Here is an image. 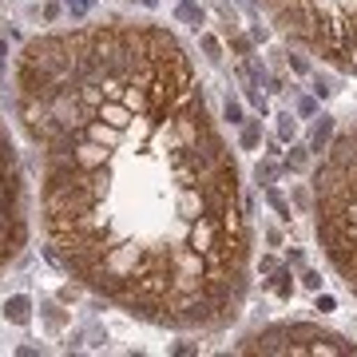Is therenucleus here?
I'll return each mask as SVG.
<instances>
[{
    "label": "nucleus",
    "mask_w": 357,
    "mask_h": 357,
    "mask_svg": "<svg viewBox=\"0 0 357 357\" xmlns=\"http://www.w3.org/2000/svg\"><path fill=\"white\" fill-rule=\"evenodd\" d=\"M13 107L36 155L44 246L68 278L171 330L238 314V167L171 28L107 16L40 32L16 56Z\"/></svg>",
    "instance_id": "f257e3e1"
},
{
    "label": "nucleus",
    "mask_w": 357,
    "mask_h": 357,
    "mask_svg": "<svg viewBox=\"0 0 357 357\" xmlns=\"http://www.w3.org/2000/svg\"><path fill=\"white\" fill-rule=\"evenodd\" d=\"M32 234V195L8 123L0 119V270L24 255Z\"/></svg>",
    "instance_id": "f03ea898"
},
{
    "label": "nucleus",
    "mask_w": 357,
    "mask_h": 357,
    "mask_svg": "<svg viewBox=\"0 0 357 357\" xmlns=\"http://www.w3.org/2000/svg\"><path fill=\"white\" fill-rule=\"evenodd\" d=\"M246 349H262V354H286V349H298V354H354V345H345L342 337H330V333H318L310 326H274V330H262L250 337Z\"/></svg>",
    "instance_id": "7ed1b4c3"
},
{
    "label": "nucleus",
    "mask_w": 357,
    "mask_h": 357,
    "mask_svg": "<svg viewBox=\"0 0 357 357\" xmlns=\"http://www.w3.org/2000/svg\"><path fill=\"white\" fill-rule=\"evenodd\" d=\"M139 4H155V0H139Z\"/></svg>",
    "instance_id": "20e7f679"
}]
</instances>
